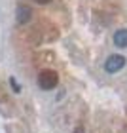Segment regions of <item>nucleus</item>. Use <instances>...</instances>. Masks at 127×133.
Here are the masks:
<instances>
[{
  "label": "nucleus",
  "instance_id": "nucleus-2",
  "mask_svg": "<svg viewBox=\"0 0 127 133\" xmlns=\"http://www.w3.org/2000/svg\"><path fill=\"white\" fill-rule=\"evenodd\" d=\"M125 66V57L123 55H119V53H116V55H110L106 59V63H104V70L106 72H110V74H114V72H119Z\"/></svg>",
  "mask_w": 127,
  "mask_h": 133
},
{
  "label": "nucleus",
  "instance_id": "nucleus-4",
  "mask_svg": "<svg viewBox=\"0 0 127 133\" xmlns=\"http://www.w3.org/2000/svg\"><path fill=\"white\" fill-rule=\"evenodd\" d=\"M114 44L118 48H127V29H122L114 34Z\"/></svg>",
  "mask_w": 127,
  "mask_h": 133
},
{
  "label": "nucleus",
  "instance_id": "nucleus-1",
  "mask_svg": "<svg viewBox=\"0 0 127 133\" xmlns=\"http://www.w3.org/2000/svg\"><path fill=\"white\" fill-rule=\"evenodd\" d=\"M59 84V74L55 70H42L40 74H38V86L42 89H53Z\"/></svg>",
  "mask_w": 127,
  "mask_h": 133
},
{
  "label": "nucleus",
  "instance_id": "nucleus-6",
  "mask_svg": "<svg viewBox=\"0 0 127 133\" xmlns=\"http://www.w3.org/2000/svg\"><path fill=\"white\" fill-rule=\"evenodd\" d=\"M74 133H83V128H76V131Z\"/></svg>",
  "mask_w": 127,
  "mask_h": 133
},
{
  "label": "nucleus",
  "instance_id": "nucleus-3",
  "mask_svg": "<svg viewBox=\"0 0 127 133\" xmlns=\"http://www.w3.org/2000/svg\"><path fill=\"white\" fill-rule=\"evenodd\" d=\"M31 15H32V10L29 8V6H25V4L17 6L15 17H17V23H19V25H25V23H29V19H31Z\"/></svg>",
  "mask_w": 127,
  "mask_h": 133
},
{
  "label": "nucleus",
  "instance_id": "nucleus-5",
  "mask_svg": "<svg viewBox=\"0 0 127 133\" xmlns=\"http://www.w3.org/2000/svg\"><path fill=\"white\" fill-rule=\"evenodd\" d=\"M34 2H38V4H47V2H51V0H34Z\"/></svg>",
  "mask_w": 127,
  "mask_h": 133
}]
</instances>
